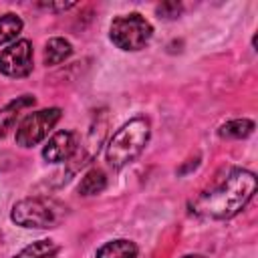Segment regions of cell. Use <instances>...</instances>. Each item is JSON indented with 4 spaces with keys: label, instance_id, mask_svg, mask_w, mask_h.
Listing matches in <instances>:
<instances>
[{
    "label": "cell",
    "instance_id": "6",
    "mask_svg": "<svg viewBox=\"0 0 258 258\" xmlns=\"http://www.w3.org/2000/svg\"><path fill=\"white\" fill-rule=\"evenodd\" d=\"M0 73L20 79L32 73V44L30 40H16L0 52Z\"/></svg>",
    "mask_w": 258,
    "mask_h": 258
},
{
    "label": "cell",
    "instance_id": "10",
    "mask_svg": "<svg viewBox=\"0 0 258 258\" xmlns=\"http://www.w3.org/2000/svg\"><path fill=\"white\" fill-rule=\"evenodd\" d=\"M73 52V46L69 40L64 38H50L46 44H44V64L46 67H54L62 60H67Z\"/></svg>",
    "mask_w": 258,
    "mask_h": 258
},
{
    "label": "cell",
    "instance_id": "16",
    "mask_svg": "<svg viewBox=\"0 0 258 258\" xmlns=\"http://www.w3.org/2000/svg\"><path fill=\"white\" fill-rule=\"evenodd\" d=\"M44 8H50V10H69V8H73L75 6V2H58V4H42Z\"/></svg>",
    "mask_w": 258,
    "mask_h": 258
},
{
    "label": "cell",
    "instance_id": "8",
    "mask_svg": "<svg viewBox=\"0 0 258 258\" xmlns=\"http://www.w3.org/2000/svg\"><path fill=\"white\" fill-rule=\"evenodd\" d=\"M36 103V99L32 95H22V97H16L14 101H10L6 107L0 109V137H4L16 123V119L20 117V113L26 109V107H32Z\"/></svg>",
    "mask_w": 258,
    "mask_h": 258
},
{
    "label": "cell",
    "instance_id": "1",
    "mask_svg": "<svg viewBox=\"0 0 258 258\" xmlns=\"http://www.w3.org/2000/svg\"><path fill=\"white\" fill-rule=\"evenodd\" d=\"M256 194V175L248 169H234L228 177L216 187L200 194L189 202V212L202 218L212 220H228L236 216L240 210Z\"/></svg>",
    "mask_w": 258,
    "mask_h": 258
},
{
    "label": "cell",
    "instance_id": "11",
    "mask_svg": "<svg viewBox=\"0 0 258 258\" xmlns=\"http://www.w3.org/2000/svg\"><path fill=\"white\" fill-rule=\"evenodd\" d=\"M105 187H107V175H105V171L99 169V167H93V169H89L83 175V179L79 183V194L81 196H97Z\"/></svg>",
    "mask_w": 258,
    "mask_h": 258
},
{
    "label": "cell",
    "instance_id": "4",
    "mask_svg": "<svg viewBox=\"0 0 258 258\" xmlns=\"http://www.w3.org/2000/svg\"><path fill=\"white\" fill-rule=\"evenodd\" d=\"M60 206L46 198H26L14 204L12 222L22 228H54L60 220Z\"/></svg>",
    "mask_w": 258,
    "mask_h": 258
},
{
    "label": "cell",
    "instance_id": "3",
    "mask_svg": "<svg viewBox=\"0 0 258 258\" xmlns=\"http://www.w3.org/2000/svg\"><path fill=\"white\" fill-rule=\"evenodd\" d=\"M109 36L121 50H141L153 36V26L139 12L117 16L111 22Z\"/></svg>",
    "mask_w": 258,
    "mask_h": 258
},
{
    "label": "cell",
    "instance_id": "7",
    "mask_svg": "<svg viewBox=\"0 0 258 258\" xmlns=\"http://www.w3.org/2000/svg\"><path fill=\"white\" fill-rule=\"evenodd\" d=\"M79 143H77V135L73 131H58L54 133L44 149H42V157L48 161V163H60V161H67L73 157V153L77 151Z\"/></svg>",
    "mask_w": 258,
    "mask_h": 258
},
{
    "label": "cell",
    "instance_id": "12",
    "mask_svg": "<svg viewBox=\"0 0 258 258\" xmlns=\"http://www.w3.org/2000/svg\"><path fill=\"white\" fill-rule=\"evenodd\" d=\"M58 252V244L52 240H36L22 248L14 258H52Z\"/></svg>",
    "mask_w": 258,
    "mask_h": 258
},
{
    "label": "cell",
    "instance_id": "5",
    "mask_svg": "<svg viewBox=\"0 0 258 258\" xmlns=\"http://www.w3.org/2000/svg\"><path fill=\"white\" fill-rule=\"evenodd\" d=\"M58 119H60L58 107L40 109V111L26 115L16 129V143L20 147H32V145L40 143L52 131V127L58 123Z\"/></svg>",
    "mask_w": 258,
    "mask_h": 258
},
{
    "label": "cell",
    "instance_id": "15",
    "mask_svg": "<svg viewBox=\"0 0 258 258\" xmlns=\"http://www.w3.org/2000/svg\"><path fill=\"white\" fill-rule=\"evenodd\" d=\"M159 18H177L181 14V4L179 2H163L157 6Z\"/></svg>",
    "mask_w": 258,
    "mask_h": 258
},
{
    "label": "cell",
    "instance_id": "17",
    "mask_svg": "<svg viewBox=\"0 0 258 258\" xmlns=\"http://www.w3.org/2000/svg\"><path fill=\"white\" fill-rule=\"evenodd\" d=\"M183 258H206V256H200V254H187V256H183Z\"/></svg>",
    "mask_w": 258,
    "mask_h": 258
},
{
    "label": "cell",
    "instance_id": "2",
    "mask_svg": "<svg viewBox=\"0 0 258 258\" xmlns=\"http://www.w3.org/2000/svg\"><path fill=\"white\" fill-rule=\"evenodd\" d=\"M151 133V125L145 117H135L121 125L107 145V161L111 167L119 169L127 163H131L147 145Z\"/></svg>",
    "mask_w": 258,
    "mask_h": 258
},
{
    "label": "cell",
    "instance_id": "9",
    "mask_svg": "<svg viewBox=\"0 0 258 258\" xmlns=\"http://www.w3.org/2000/svg\"><path fill=\"white\" fill-rule=\"evenodd\" d=\"M97 258H137V246L125 238L111 240L97 250Z\"/></svg>",
    "mask_w": 258,
    "mask_h": 258
},
{
    "label": "cell",
    "instance_id": "13",
    "mask_svg": "<svg viewBox=\"0 0 258 258\" xmlns=\"http://www.w3.org/2000/svg\"><path fill=\"white\" fill-rule=\"evenodd\" d=\"M254 131V121L250 119H234V121H228L220 127L218 135L224 137V139H242V137H248L250 133Z\"/></svg>",
    "mask_w": 258,
    "mask_h": 258
},
{
    "label": "cell",
    "instance_id": "14",
    "mask_svg": "<svg viewBox=\"0 0 258 258\" xmlns=\"http://www.w3.org/2000/svg\"><path fill=\"white\" fill-rule=\"evenodd\" d=\"M20 30H22L20 16H16L12 12L0 16V46H4L8 42H14L16 36L20 34Z\"/></svg>",
    "mask_w": 258,
    "mask_h": 258
}]
</instances>
